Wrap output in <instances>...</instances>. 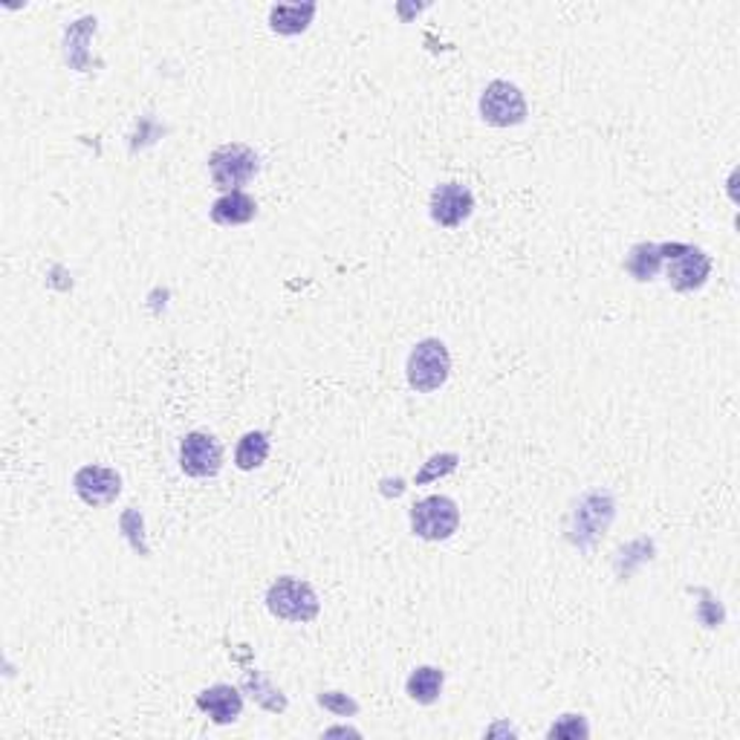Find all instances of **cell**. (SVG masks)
I'll use <instances>...</instances> for the list:
<instances>
[{
    "label": "cell",
    "mask_w": 740,
    "mask_h": 740,
    "mask_svg": "<svg viewBox=\"0 0 740 740\" xmlns=\"http://www.w3.org/2000/svg\"><path fill=\"white\" fill-rule=\"evenodd\" d=\"M267 608L278 620L312 622L319 616V596L302 578L284 576L267 590Z\"/></svg>",
    "instance_id": "cell-1"
},
{
    "label": "cell",
    "mask_w": 740,
    "mask_h": 740,
    "mask_svg": "<svg viewBox=\"0 0 740 740\" xmlns=\"http://www.w3.org/2000/svg\"><path fill=\"white\" fill-rule=\"evenodd\" d=\"M451 373V356L439 339H425L408 356V385L420 394H431L446 385Z\"/></svg>",
    "instance_id": "cell-2"
},
{
    "label": "cell",
    "mask_w": 740,
    "mask_h": 740,
    "mask_svg": "<svg viewBox=\"0 0 740 740\" xmlns=\"http://www.w3.org/2000/svg\"><path fill=\"white\" fill-rule=\"evenodd\" d=\"M460 526V509L446 495H431L411 507V530L425 541H446Z\"/></svg>",
    "instance_id": "cell-3"
},
{
    "label": "cell",
    "mask_w": 740,
    "mask_h": 740,
    "mask_svg": "<svg viewBox=\"0 0 740 740\" xmlns=\"http://www.w3.org/2000/svg\"><path fill=\"white\" fill-rule=\"evenodd\" d=\"M663 260H668V281L677 293H691L706 284L709 272H712V260L698 246H686V243H660Z\"/></svg>",
    "instance_id": "cell-4"
},
{
    "label": "cell",
    "mask_w": 740,
    "mask_h": 740,
    "mask_svg": "<svg viewBox=\"0 0 740 740\" xmlns=\"http://www.w3.org/2000/svg\"><path fill=\"white\" fill-rule=\"evenodd\" d=\"M208 171H212L217 189L238 191L258 174V154L241 142L220 145L215 154L208 156Z\"/></svg>",
    "instance_id": "cell-5"
},
{
    "label": "cell",
    "mask_w": 740,
    "mask_h": 740,
    "mask_svg": "<svg viewBox=\"0 0 740 740\" xmlns=\"http://www.w3.org/2000/svg\"><path fill=\"white\" fill-rule=\"evenodd\" d=\"M483 119L495 128H512L526 119L524 93L509 81H492L481 95Z\"/></svg>",
    "instance_id": "cell-6"
},
{
    "label": "cell",
    "mask_w": 740,
    "mask_h": 740,
    "mask_svg": "<svg viewBox=\"0 0 740 740\" xmlns=\"http://www.w3.org/2000/svg\"><path fill=\"white\" fill-rule=\"evenodd\" d=\"M180 465L191 477H215L224 465V448L212 434L191 431L180 443Z\"/></svg>",
    "instance_id": "cell-7"
},
{
    "label": "cell",
    "mask_w": 740,
    "mask_h": 740,
    "mask_svg": "<svg viewBox=\"0 0 740 740\" xmlns=\"http://www.w3.org/2000/svg\"><path fill=\"white\" fill-rule=\"evenodd\" d=\"M472 212L474 197L463 182H443L431 194V217H434V224L446 226V229H455L463 220H469Z\"/></svg>",
    "instance_id": "cell-8"
},
{
    "label": "cell",
    "mask_w": 740,
    "mask_h": 740,
    "mask_svg": "<svg viewBox=\"0 0 740 740\" xmlns=\"http://www.w3.org/2000/svg\"><path fill=\"white\" fill-rule=\"evenodd\" d=\"M76 495L87 507H107L119 498L122 477L104 465H85L76 472Z\"/></svg>",
    "instance_id": "cell-9"
},
{
    "label": "cell",
    "mask_w": 740,
    "mask_h": 740,
    "mask_svg": "<svg viewBox=\"0 0 740 740\" xmlns=\"http://www.w3.org/2000/svg\"><path fill=\"white\" fill-rule=\"evenodd\" d=\"M200 712H206L217 726L234 724L243 712V698L241 691L232 689V686H212V689L200 691L197 694Z\"/></svg>",
    "instance_id": "cell-10"
},
{
    "label": "cell",
    "mask_w": 740,
    "mask_h": 740,
    "mask_svg": "<svg viewBox=\"0 0 740 740\" xmlns=\"http://www.w3.org/2000/svg\"><path fill=\"white\" fill-rule=\"evenodd\" d=\"M255 212H258V206H255V200L250 197V194H243V191H229L226 197H220L212 206V220H215L217 226H243L250 224L252 217H255Z\"/></svg>",
    "instance_id": "cell-11"
},
{
    "label": "cell",
    "mask_w": 740,
    "mask_h": 740,
    "mask_svg": "<svg viewBox=\"0 0 740 740\" xmlns=\"http://www.w3.org/2000/svg\"><path fill=\"white\" fill-rule=\"evenodd\" d=\"M443 672L439 668H434V665H422V668H417V672L408 677V682H405V689H408V698L417 700V703H434V700L439 698V691H443Z\"/></svg>",
    "instance_id": "cell-12"
},
{
    "label": "cell",
    "mask_w": 740,
    "mask_h": 740,
    "mask_svg": "<svg viewBox=\"0 0 740 740\" xmlns=\"http://www.w3.org/2000/svg\"><path fill=\"white\" fill-rule=\"evenodd\" d=\"M312 15H316V3H304V7H272L269 24L281 35H298L310 26Z\"/></svg>",
    "instance_id": "cell-13"
},
{
    "label": "cell",
    "mask_w": 740,
    "mask_h": 740,
    "mask_svg": "<svg viewBox=\"0 0 740 740\" xmlns=\"http://www.w3.org/2000/svg\"><path fill=\"white\" fill-rule=\"evenodd\" d=\"M660 267H663L660 243H639V246L630 250L628 260H625V269H628L637 281H651V278L660 272Z\"/></svg>",
    "instance_id": "cell-14"
},
{
    "label": "cell",
    "mask_w": 740,
    "mask_h": 740,
    "mask_svg": "<svg viewBox=\"0 0 740 740\" xmlns=\"http://www.w3.org/2000/svg\"><path fill=\"white\" fill-rule=\"evenodd\" d=\"M267 457L269 437L264 431H250V434H243L241 443H238L234 463H238V469H243V472H252V469H258V465L267 463Z\"/></svg>",
    "instance_id": "cell-15"
},
{
    "label": "cell",
    "mask_w": 740,
    "mask_h": 740,
    "mask_svg": "<svg viewBox=\"0 0 740 740\" xmlns=\"http://www.w3.org/2000/svg\"><path fill=\"white\" fill-rule=\"evenodd\" d=\"M319 703L324 709H330V712H336V715H356V712H359V706H356L354 700H347V694H339V691L321 694Z\"/></svg>",
    "instance_id": "cell-16"
},
{
    "label": "cell",
    "mask_w": 740,
    "mask_h": 740,
    "mask_svg": "<svg viewBox=\"0 0 740 740\" xmlns=\"http://www.w3.org/2000/svg\"><path fill=\"white\" fill-rule=\"evenodd\" d=\"M457 465V455H446V460H443V465H437V457H431L429 463H425V469H422L420 474H417V483H429L434 481L437 474H448L451 469Z\"/></svg>",
    "instance_id": "cell-17"
},
{
    "label": "cell",
    "mask_w": 740,
    "mask_h": 740,
    "mask_svg": "<svg viewBox=\"0 0 740 740\" xmlns=\"http://www.w3.org/2000/svg\"><path fill=\"white\" fill-rule=\"evenodd\" d=\"M561 735H570V738H576V735H587V726L582 724L576 715H567L564 717V724L552 726L550 729V738H561Z\"/></svg>",
    "instance_id": "cell-18"
}]
</instances>
